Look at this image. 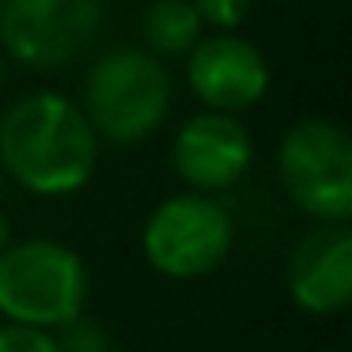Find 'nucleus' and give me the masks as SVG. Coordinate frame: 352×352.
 <instances>
[{
  "instance_id": "f8f14e48",
  "label": "nucleus",
  "mask_w": 352,
  "mask_h": 352,
  "mask_svg": "<svg viewBox=\"0 0 352 352\" xmlns=\"http://www.w3.org/2000/svg\"><path fill=\"white\" fill-rule=\"evenodd\" d=\"M193 12H197L201 27H212V31H239L250 16L254 0H190Z\"/></svg>"
},
{
  "instance_id": "423d86ee",
  "label": "nucleus",
  "mask_w": 352,
  "mask_h": 352,
  "mask_svg": "<svg viewBox=\"0 0 352 352\" xmlns=\"http://www.w3.org/2000/svg\"><path fill=\"white\" fill-rule=\"evenodd\" d=\"M102 27V0H4L0 42L23 69H65Z\"/></svg>"
},
{
  "instance_id": "0eeeda50",
  "label": "nucleus",
  "mask_w": 352,
  "mask_h": 352,
  "mask_svg": "<svg viewBox=\"0 0 352 352\" xmlns=\"http://www.w3.org/2000/svg\"><path fill=\"white\" fill-rule=\"evenodd\" d=\"M186 84L216 114H243L269 91V61L235 31L201 34L186 54Z\"/></svg>"
},
{
  "instance_id": "7ed1b4c3",
  "label": "nucleus",
  "mask_w": 352,
  "mask_h": 352,
  "mask_svg": "<svg viewBox=\"0 0 352 352\" xmlns=\"http://www.w3.org/2000/svg\"><path fill=\"white\" fill-rule=\"evenodd\" d=\"M87 265L57 239H19L0 250V318L57 333L84 314Z\"/></svg>"
},
{
  "instance_id": "f257e3e1",
  "label": "nucleus",
  "mask_w": 352,
  "mask_h": 352,
  "mask_svg": "<svg viewBox=\"0 0 352 352\" xmlns=\"http://www.w3.org/2000/svg\"><path fill=\"white\" fill-rule=\"evenodd\" d=\"M99 137L80 102L57 91H31L0 118V170L34 197H69L91 182Z\"/></svg>"
},
{
  "instance_id": "ddd939ff",
  "label": "nucleus",
  "mask_w": 352,
  "mask_h": 352,
  "mask_svg": "<svg viewBox=\"0 0 352 352\" xmlns=\"http://www.w3.org/2000/svg\"><path fill=\"white\" fill-rule=\"evenodd\" d=\"M0 352H61L57 337L50 329H31V326H0Z\"/></svg>"
},
{
  "instance_id": "20e7f679",
  "label": "nucleus",
  "mask_w": 352,
  "mask_h": 352,
  "mask_svg": "<svg viewBox=\"0 0 352 352\" xmlns=\"http://www.w3.org/2000/svg\"><path fill=\"white\" fill-rule=\"evenodd\" d=\"M235 246V220L208 193H175L148 212L140 228L144 261L167 280H197L228 261Z\"/></svg>"
},
{
  "instance_id": "6e6552de",
  "label": "nucleus",
  "mask_w": 352,
  "mask_h": 352,
  "mask_svg": "<svg viewBox=\"0 0 352 352\" xmlns=\"http://www.w3.org/2000/svg\"><path fill=\"white\" fill-rule=\"evenodd\" d=\"M250 163H254V140L250 129L235 114L201 110L175 133V144H170L175 175L193 193H208V197L239 186L250 170Z\"/></svg>"
},
{
  "instance_id": "9d476101",
  "label": "nucleus",
  "mask_w": 352,
  "mask_h": 352,
  "mask_svg": "<svg viewBox=\"0 0 352 352\" xmlns=\"http://www.w3.org/2000/svg\"><path fill=\"white\" fill-rule=\"evenodd\" d=\"M148 54L155 57H178L190 54L193 42L201 38V19L190 0H152L140 16Z\"/></svg>"
},
{
  "instance_id": "39448f33",
  "label": "nucleus",
  "mask_w": 352,
  "mask_h": 352,
  "mask_svg": "<svg viewBox=\"0 0 352 352\" xmlns=\"http://www.w3.org/2000/svg\"><path fill=\"white\" fill-rule=\"evenodd\" d=\"M276 175L288 201L314 223H349L352 216V140L337 122L307 118L284 133Z\"/></svg>"
},
{
  "instance_id": "f03ea898",
  "label": "nucleus",
  "mask_w": 352,
  "mask_h": 352,
  "mask_svg": "<svg viewBox=\"0 0 352 352\" xmlns=\"http://www.w3.org/2000/svg\"><path fill=\"white\" fill-rule=\"evenodd\" d=\"M170 72L140 46H114L84 76V118L99 144H140L170 114Z\"/></svg>"
},
{
  "instance_id": "9b49d317",
  "label": "nucleus",
  "mask_w": 352,
  "mask_h": 352,
  "mask_svg": "<svg viewBox=\"0 0 352 352\" xmlns=\"http://www.w3.org/2000/svg\"><path fill=\"white\" fill-rule=\"evenodd\" d=\"M54 337H57V349L61 352H110L107 329H102L95 318H87V314L72 318L69 326H61Z\"/></svg>"
},
{
  "instance_id": "2eb2a0df",
  "label": "nucleus",
  "mask_w": 352,
  "mask_h": 352,
  "mask_svg": "<svg viewBox=\"0 0 352 352\" xmlns=\"http://www.w3.org/2000/svg\"><path fill=\"white\" fill-rule=\"evenodd\" d=\"M0 4H4V0H0Z\"/></svg>"
},
{
  "instance_id": "4468645a",
  "label": "nucleus",
  "mask_w": 352,
  "mask_h": 352,
  "mask_svg": "<svg viewBox=\"0 0 352 352\" xmlns=\"http://www.w3.org/2000/svg\"><path fill=\"white\" fill-rule=\"evenodd\" d=\"M8 243H12V228H8V216L0 212V250H4Z\"/></svg>"
},
{
  "instance_id": "1a4fd4ad",
  "label": "nucleus",
  "mask_w": 352,
  "mask_h": 352,
  "mask_svg": "<svg viewBox=\"0 0 352 352\" xmlns=\"http://www.w3.org/2000/svg\"><path fill=\"white\" fill-rule=\"evenodd\" d=\"M284 288L307 314H341L352 303V231L349 223H318L288 254Z\"/></svg>"
}]
</instances>
